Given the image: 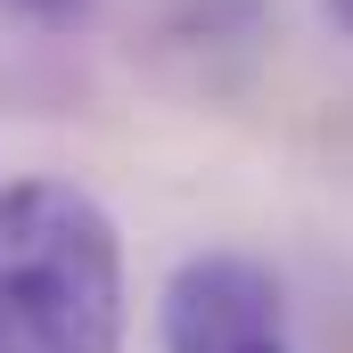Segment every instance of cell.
<instances>
[{"instance_id":"6da1fadb","label":"cell","mask_w":353,"mask_h":353,"mask_svg":"<svg viewBox=\"0 0 353 353\" xmlns=\"http://www.w3.org/2000/svg\"><path fill=\"white\" fill-rule=\"evenodd\" d=\"M0 353H123V239L74 181L0 189Z\"/></svg>"},{"instance_id":"7a4b0ae2","label":"cell","mask_w":353,"mask_h":353,"mask_svg":"<svg viewBox=\"0 0 353 353\" xmlns=\"http://www.w3.org/2000/svg\"><path fill=\"white\" fill-rule=\"evenodd\" d=\"M157 337H165V353H296L279 279L255 255H189L165 279Z\"/></svg>"},{"instance_id":"3957f363","label":"cell","mask_w":353,"mask_h":353,"mask_svg":"<svg viewBox=\"0 0 353 353\" xmlns=\"http://www.w3.org/2000/svg\"><path fill=\"white\" fill-rule=\"evenodd\" d=\"M90 8L99 0H0V17L33 25V33H74V25H90Z\"/></svg>"},{"instance_id":"277c9868","label":"cell","mask_w":353,"mask_h":353,"mask_svg":"<svg viewBox=\"0 0 353 353\" xmlns=\"http://www.w3.org/2000/svg\"><path fill=\"white\" fill-rule=\"evenodd\" d=\"M329 17H337V25H345V33H353V0H329Z\"/></svg>"}]
</instances>
